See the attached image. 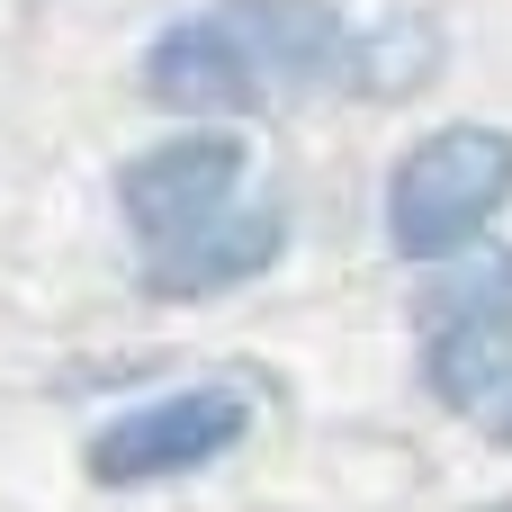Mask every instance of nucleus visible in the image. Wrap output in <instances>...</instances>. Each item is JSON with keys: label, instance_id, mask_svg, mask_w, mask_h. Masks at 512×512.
Segmentation results:
<instances>
[{"label": "nucleus", "instance_id": "nucleus-1", "mask_svg": "<svg viewBox=\"0 0 512 512\" xmlns=\"http://www.w3.org/2000/svg\"><path fill=\"white\" fill-rule=\"evenodd\" d=\"M512 207V135L504 126H441L387 180V243L405 261H459Z\"/></svg>", "mask_w": 512, "mask_h": 512}, {"label": "nucleus", "instance_id": "nucleus-2", "mask_svg": "<svg viewBox=\"0 0 512 512\" xmlns=\"http://www.w3.org/2000/svg\"><path fill=\"white\" fill-rule=\"evenodd\" d=\"M423 378L450 414H468L486 441H512V261H486L459 297L432 306Z\"/></svg>", "mask_w": 512, "mask_h": 512}, {"label": "nucleus", "instance_id": "nucleus-3", "mask_svg": "<svg viewBox=\"0 0 512 512\" xmlns=\"http://www.w3.org/2000/svg\"><path fill=\"white\" fill-rule=\"evenodd\" d=\"M243 432H252V405L234 387H171V396H144L90 432V477L99 486H162V477L216 468Z\"/></svg>", "mask_w": 512, "mask_h": 512}, {"label": "nucleus", "instance_id": "nucleus-4", "mask_svg": "<svg viewBox=\"0 0 512 512\" xmlns=\"http://www.w3.org/2000/svg\"><path fill=\"white\" fill-rule=\"evenodd\" d=\"M243 171H252L243 135H216V126L207 135H171V144H153V153H135L117 171V207L144 234V252H153V243H180V234L216 225L234 207Z\"/></svg>", "mask_w": 512, "mask_h": 512}, {"label": "nucleus", "instance_id": "nucleus-5", "mask_svg": "<svg viewBox=\"0 0 512 512\" xmlns=\"http://www.w3.org/2000/svg\"><path fill=\"white\" fill-rule=\"evenodd\" d=\"M144 90L180 117H234V108H261L270 81L261 63L243 54L234 18L225 9H198V18H171L153 45H144Z\"/></svg>", "mask_w": 512, "mask_h": 512}, {"label": "nucleus", "instance_id": "nucleus-6", "mask_svg": "<svg viewBox=\"0 0 512 512\" xmlns=\"http://www.w3.org/2000/svg\"><path fill=\"white\" fill-rule=\"evenodd\" d=\"M216 9L234 18L270 99L279 90H351V27L324 0H216Z\"/></svg>", "mask_w": 512, "mask_h": 512}, {"label": "nucleus", "instance_id": "nucleus-7", "mask_svg": "<svg viewBox=\"0 0 512 512\" xmlns=\"http://www.w3.org/2000/svg\"><path fill=\"white\" fill-rule=\"evenodd\" d=\"M279 243H288V216L279 207H225L216 225H198V234H180V243H153L144 252V288L153 297H216V288H243V279H261L270 261H279Z\"/></svg>", "mask_w": 512, "mask_h": 512}, {"label": "nucleus", "instance_id": "nucleus-8", "mask_svg": "<svg viewBox=\"0 0 512 512\" xmlns=\"http://www.w3.org/2000/svg\"><path fill=\"white\" fill-rule=\"evenodd\" d=\"M432 63H441V45H432V27H423V18H405V27H378V36H351V90H369V99H396V90H414Z\"/></svg>", "mask_w": 512, "mask_h": 512}, {"label": "nucleus", "instance_id": "nucleus-9", "mask_svg": "<svg viewBox=\"0 0 512 512\" xmlns=\"http://www.w3.org/2000/svg\"><path fill=\"white\" fill-rule=\"evenodd\" d=\"M495 512H512V504H495Z\"/></svg>", "mask_w": 512, "mask_h": 512}]
</instances>
